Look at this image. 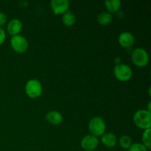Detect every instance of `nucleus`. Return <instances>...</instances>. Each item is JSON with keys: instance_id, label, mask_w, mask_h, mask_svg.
<instances>
[{"instance_id": "1", "label": "nucleus", "mask_w": 151, "mask_h": 151, "mask_svg": "<svg viewBox=\"0 0 151 151\" xmlns=\"http://www.w3.org/2000/svg\"><path fill=\"white\" fill-rule=\"evenodd\" d=\"M133 121L138 128L147 129L151 127V112L147 109H140L134 113Z\"/></svg>"}, {"instance_id": "2", "label": "nucleus", "mask_w": 151, "mask_h": 151, "mask_svg": "<svg viewBox=\"0 0 151 151\" xmlns=\"http://www.w3.org/2000/svg\"><path fill=\"white\" fill-rule=\"evenodd\" d=\"M88 129L91 135L97 137H101L106 132V124L103 118L94 116L88 122Z\"/></svg>"}, {"instance_id": "3", "label": "nucleus", "mask_w": 151, "mask_h": 151, "mask_svg": "<svg viewBox=\"0 0 151 151\" xmlns=\"http://www.w3.org/2000/svg\"><path fill=\"white\" fill-rule=\"evenodd\" d=\"M24 90L26 94L29 98H37L42 94V84L38 79H30L25 84Z\"/></svg>"}, {"instance_id": "4", "label": "nucleus", "mask_w": 151, "mask_h": 151, "mask_svg": "<svg viewBox=\"0 0 151 151\" xmlns=\"http://www.w3.org/2000/svg\"><path fill=\"white\" fill-rule=\"evenodd\" d=\"M131 60L138 67H144L149 63L148 52L142 47L136 48L131 53Z\"/></svg>"}, {"instance_id": "5", "label": "nucleus", "mask_w": 151, "mask_h": 151, "mask_svg": "<svg viewBox=\"0 0 151 151\" xmlns=\"http://www.w3.org/2000/svg\"><path fill=\"white\" fill-rule=\"evenodd\" d=\"M113 71L116 79L122 82L129 81L133 75V71L131 66L125 63H116Z\"/></svg>"}, {"instance_id": "6", "label": "nucleus", "mask_w": 151, "mask_h": 151, "mask_svg": "<svg viewBox=\"0 0 151 151\" xmlns=\"http://www.w3.org/2000/svg\"><path fill=\"white\" fill-rule=\"evenodd\" d=\"M10 45L14 51L19 53H23L27 50L29 43L24 36L16 35H13L10 38Z\"/></svg>"}, {"instance_id": "7", "label": "nucleus", "mask_w": 151, "mask_h": 151, "mask_svg": "<svg viewBox=\"0 0 151 151\" xmlns=\"http://www.w3.org/2000/svg\"><path fill=\"white\" fill-rule=\"evenodd\" d=\"M51 8L55 15H63L69 10V1L68 0H52Z\"/></svg>"}, {"instance_id": "8", "label": "nucleus", "mask_w": 151, "mask_h": 151, "mask_svg": "<svg viewBox=\"0 0 151 151\" xmlns=\"http://www.w3.org/2000/svg\"><path fill=\"white\" fill-rule=\"evenodd\" d=\"M99 145L98 137L91 134L85 136L81 142L82 148L85 150H94Z\"/></svg>"}, {"instance_id": "9", "label": "nucleus", "mask_w": 151, "mask_h": 151, "mask_svg": "<svg viewBox=\"0 0 151 151\" xmlns=\"http://www.w3.org/2000/svg\"><path fill=\"white\" fill-rule=\"evenodd\" d=\"M118 41L122 47L128 48L134 45L135 38L131 32L125 31V32H122L119 34V37H118Z\"/></svg>"}, {"instance_id": "10", "label": "nucleus", "mask_w": 151, "mask_h": 151, "mask_svg": "<svg viewBox=\"0 0 151 151\" xmlns=\"http://www.w3.org/2000/svg\"><path fill=\"white\" fill-rule=\"evenodd\" d=\"M23 24L21 20L19 19H13L8 22L7 25V31L12 36L19 35V32L22 31Z\"/></svg>"}, {"instance_id": "11", "label": "nucleus", "mask_w": 151, "mask_h": 151, "mask_svg": "<svg viewBox=\"0 0 151 151\" xmlns=\"http://www.w3.org/2000/svg\"><path fill=\"white\" fill-rule=\"evenodd\" d=\"M101 142L105 147L112 148L116 146L117 143V138L114 133H105L103 135L101 136Z\"/></svg>"}, {"instance_id": "12", "label": "nucleus", "mask_w": 151, "mask_h": 151, "mask_svg": "<svg viewBox=\"0 0 151 151\" xmlns=\"http://www.w3.org/2000/svg\"><path fill=\"white\" fill-rule=\"evenodd\" d=\"M46 119L51 125H57L63 121V115L58 111H50L46 114Z\"/></svg>"}, {"instance_id": "13", "label": "nucleus", "mask_w": 151, "mask_h": 151, "mask_svg": "<svg viewBox=\"0 0 151 151\" xmlns=\"http://www.w3.org/2000/svg\"><path fill=\"white\" fill-rule=\"evenodd\" d=\"M105 7L108 10L107 12L112 14L119 10L121 7V1L119 0H106L105 1Z\"/></svg>"}, {"instance_id": "14", "label": "nucleus", "mask_w": 151, "mask_h": 151, "mask_svg": "<svg viewBox=\"0 0 151 151\" xmlns=\"http://www.w3.org/2000/svg\"><path fill=\"white\" fill-rule=\"evenodd\" d=\"M62 22H63V24L66 26L71 27L72 25L75 24L76 22V16L73 12L68 10L66 13H64L62 16Z\"/></svg>"}, {"instance_id": "15", "label": "nucleus", "mask_w": 151, "mask_h": 151, "mask_svg": "<svg viewBox=\"0 0 151 151\" xmlns=\"http://www.w3.org/2000/svg\"><path fill=\"white\" fill-rule=\"evenodd\" d=\"M112 19H113L112 14H111L110 13L107 11H104L99 13L97 17V22L100 25L106 26V25H108L109 23H111Z\"/></svg>"}, {"instance_id": "16", "label": "nucleus", "mask_w": 151, "mask_h": 151, "mask_svg": "<svg viewBox=\"0 0 151 151\" xmlns=\"http://www.w3.org/2000/svg\"><path fill=\"white\" fill-rule=\"evenodd\" d=\"M117 142H119V146L122 148L125 149V150H128L131 145L133 144L132 139L128 135H123L119 137V140H117Z\"/></svg>"}, {"instance_id": "17", "label": "nucleus", "mask_w": 151, "mask_h": 151, "mask_svg": "<svg viewBox=\"0 0 151 151\" xmlns=\"http://www.w3.org/2000/svg\"><path fill=\"white\" fill-rule=\"evenodd\" d=\"M150 134H151V129L150 128H147L145 129L143 132L142 136V144L146 147L147 150H150L151 149V138H150Z\"/></svg>"}, {"instance_id": "18", "label": "nucleus", "mask_w": 151, "mask_h": 151, "mask_svg": "<svg viewBox=\"0 0 151 151\" xmlns=\"http://www.w3.org/2000/svg\"><path fill=\"white\" fill-rule=\"evenodd\" d=\"M128 151H148V150L142 143L135 142L131 145L128 149Z\"/></svg>"}, {"instance_id": "19", "label": "nucleus", "mask_w": 151, "mask_h": 151, "mask_svg": "<svg viewBox=\"0 0 151 151\" xmlns=\"http://www.w3.org/2000/svg\"><path fill=\"white\" fill-rule=\"evenodd\" d=\"M7 16L5 13L3 12H0V27L5 24L7 23Z\"/></svg>"}, {"instance_id": "20", "label": "nucleus", "mask_w": 151, "mask_h": 151, "mask_svg": "<svg viewBox=\"0 0 151 151\" xmlns=\"http://www.w3.org/2000/svg\"><path fill=\"white\" fill-rule=\"evenodd\" d=\"M6 38V34L5 31L4 30V29H2L1 27H0V46L4 42Z\"/></svg>"}, {"instance_id": "21", "label": "nucleus", "mask_w": 151, "mask_h": 151, "mask_svg": "<svg viewBox=\"0 0 151 151\" xmlns=\"http://www.w3.org/2000/svg\"><path fill=\"white\" fill-rule=\"evenodd\" d=\"M85 151H94V150H85Z\"/></svg>"}]
</instances>
